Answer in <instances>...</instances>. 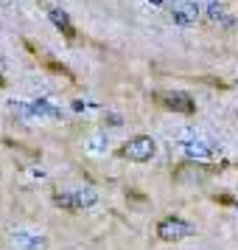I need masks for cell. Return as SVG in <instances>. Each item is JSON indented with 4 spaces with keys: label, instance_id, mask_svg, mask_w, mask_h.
Masks as SVG:
<instances>
[{
    "label": "cell",
    "instance_id": "obj_1",
    "mask_svg": "<svg viewBox=\"0 0 238 250\" xmlns=\"http://www.w3.org/2000/svg\"><path fill=\"white\" fill-rule=\"evenodd\" d=\"M154 152H157V141H154V138L151 135H135L121 146V158L132 160V163H146V160L154 158Z\"/></svg>",
    "mask_w": 238,
    "mask_h": 250
},
{
    "label": "cell",
    "instance_id": "obj_2",
    "mask_svg": "<svg viewBox=\"0 0 238 250\" xmlns=\"http://www.w3.org/2000/svg\"><path fill=\"white\" fill-rule=\"evenodd\" d=\"M196 233V228L188 222V219H182V216H163L157 222V239L160 242H182V239H188Z\"/></svg>",
    "mask_w": 238,
    "mask_h": 250
},
{
    "label": "cell",
    "instance_id": "obj_3",
    "mask_svg": "<svg viewBox=\"0 0 238 250\" xmlns=\"http://www.w3.org/2000/svg\"><path fill=\"white\" fill-rule=\"evenodd\" d=\"M154 102L163 107V110H171V113H182V115H193L196 113V104L188 93L180 90H157L154 93Z\"/></svg>",
    "mask_w": 238,
    "mask_h": 250
},
{
    "label": "cell",
    "instance_id": "obj_4",
    "mask_svg": "<svg viewBox=\"0 0 238 250\" xmlns=\"http://www.w3.org/2000/svg\"><path fill=\"white\" fill-rule=\"evenodd\" d=\"M210 174H213V169H210V166L196 163V160H185V163H180V166L174 169V180L185 183V186H202Z\"/></svg>",
    "mask_w": 238,
    "mask_h": 250
},
{
    "label": "cell",
    "instance_id": "obj_5",
    "mask_svg": "<svg viewBox=\"0 0 238 250\" xmlns=\"http://www.w3.org/2000/svg\"><path fill=\"white\" fill-rule=\"evenodd\" d=\"M199 17L196 0H171V20L177 25H193Z\"/></svg>",
    "mask_w": 238,
    "mask_h": 250
},
{
    "label": "cell",
    "instance_id": "obj_6",
    "mask_svg": "<svg viewBox=\"0 0 238 250\" xmlns=\"http://www.w3.org/2000/svg\"><path fill=\"white\" fill-rule=\"evenodd\" d=\"M196 6H202V12L210 20H221L224 17V0H196Z\"/></svg>",
    "mask_w": 238,
    "mask_h": 250
},
{
    "label": "cell",
    "instance_id": "obj_7",
    "mask_svg": "<svg viewBox=\"0 0 238 250\" xmlns=\"http://www.w3.org/2000/svg\"><path fill=\"white\" fill-rule=\"evenodd\" d=\"M185 149H188L191 158H204V155L213 152V144H210V141H202V138H193V141L185 144Z\"/></svg>",
    "mask_w": 238,
    "mask_h": 250
},
{
    "label": "cell",
    "instance_id": "obj_8",
    "mask_svg": "<svg viewBox=\"0 0 238 250\" xmlns=\"http://www.w3.org/2000/svg\"><path fill=\"white\" fill-rule=\"evenodd\" d=\"M51 20H54V23H56L59 28H62V31H65L70 40H73V28H70V20H68V14L62 12V9H51Z\"/></svg>",
    "mask_w": 238,
    "mask_h": 250
},
{
    "label": "cell",
    "instance_id": "obj_9",
    "mask_svg": "<svg viewBox=\"0 0 238 250\" xmlns=\"http://www.w3.org/2000/svg\"><path fill=\"white\" fill-rule=\"evenodd\" d=\"M31 115H42V118H59V110H54L48 102H34V104H31Z\"/></svg>",
    "mask_w": 238,
    "mask_h": 250
},
{
    "label": "cell",
    "instance_id": "obj_10",
    "mask_svg": "<svg viewBox=\"0 0 238 250\" xmlns=\"http://www.w3.org/2000/svg\"><path fill=\"white\" fill-rule=\"evenodd\" d=\"M73 197H76V205H79V208H84V205H92L95 200H98V197H95V191H90V188H87V191H76Z\"/></svg>",
    "mask_w": 238,
    "mask_h": 250
},
{
    "label": "cell",
    "instance_id": "obj_11",
    "mask_svg": "<svg viewBox=\"0 0 238 250\" xmlns=\"http://www.w3.org/2000/svg\"><path fill=\"white\" fill-rule=\"evenodd\" d=\"M3 84H6V82H3V76H0V87H3Z\"/></svg>",
    "mask_w": 238,
    "mask_h": 250
}]
</instances>
